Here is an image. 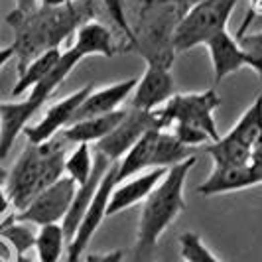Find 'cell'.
Listing matches in <instances>:
<instances>
[{"label": "cell", "mask_w": 262, "mask_h": 262, "mask_svg": "<svg viewBox=\"0 0 262 262\" xmlns=\"http://www.w3.org/2000/svg\"><path fill=\"white\" fill-rule=\"evenodd\" d=\"M97 12L95 0H79L67 6H39L30 14L10 12L6 22L14 30V52L18 71L48 50H59V43Z\"/></svg>", "instance_id": "obj_1"}, {"label": "cell", "mask_w": 262, "mask_h": 262, "mask_svg": "<svg viewBox=\"0 0 262 262\" xmlns=\"http://www.w3.org/2000/svg\"><path fill=\"white\" fill-rule=\"evenodd\" d=\"M67 140L52 138L41 144H30L8 170L4 191L16 213L24 211L36 197L59 178L66 176L63 164L67 156Z\"/></svg>", "instance_id": "obj_2"}, {"label": "cell", "mask_w": 262, "mask_h": 262, "mask_svg": "<svg viewBox=\"0 0 262 262\" xmlns=\"http://www.w3.org/2000/svg\"><path fill=\"white\" fill-rule=\"evenodd\" d=\"M193 166H195V156L171 166L166 171V176L160 180V184L152 189V193L142 201L138 236H136L138 241L136 247L140 254L154 250L160 236L185 211L184 189Z\"/></svg>", "instance_id": "obj_3"}, {"label": "cell", "mask_w": 262, "mask_h": 262, "mask_svg": "<svg viewBox=\"0 0 262 262\" xmlns=\"http://www.w3.org/2000/svg\"><path fill=\"white\" fill-rule=\"evenodd\" d=\"M184 8L178 0H146L138 14V24L134 32V48L146 55L148 63L171 67L173 59V30Z\"/></svg>", "instance_id": "obj_4"}, {"label": "cell", "mask_w": 262, "mask_h": 262, "mask_svg": "<svg viewBox=\"0 0 262 262\" xmlns=\"http://www.w3.org/2000/svg\"><path fill=\"white\" fill-rule=\"evenodd\" d=\"M238 0H203L187 8L173 30V52L185 53L205 46L213 36L227 30Z\"/></svg>", "instance_id": "obj_5"}, {"label": "cell", "mask_w": 262, "mask_h": 262, "mask_svg": "<svg viewBox=\"0 0 262 262\" xmlns=\"http://www.w3.org/2000/svg\"><path fill=\"white\" fill-rule=\"evenodd\" d=\"M219 105L221 99L215 89L199 93H176L166 105L154 113L162 130H168L173 124H184L201 130L209 136L211 142H215L221 138L215 122V111Z\"/></svg>", "instance_id": "obj_6"}, {"label": "cell", "mask_w": 262, "mask_h": 262, "mask_svg": "<svg viewBox=\"0 0 262 262\" xmlns=\"http://www.w3.org/2000/svg\"><path fill=\"white\" fill-rule=\"evenodd\" d=\"M77 191V185L71 178H59L55 184L46 187L24 211L16 213V221L28 225H36V227H43V225H55L66 219L67 211L71 207L73 195Z\"/></svg>", "instance_id": "obj_7"}, {"label": "cell", "mask_w": 262, "mask_h": 262, "mask_svg": "<svg viewBox=\"0 0 262 262\" xmlns=\"http://www.w3.org/2000/svg\"><path fill=\"white\" fill-rule=\"evenodd\" d=\"M118 173V162H113L111 168L106 170L105 178L101 180L99 189L93 197V201L89 203V207L85 211L81 223H79L77 231L73 238L67 243L66 252H67V262H77L81 258V254L87 250L91 238L95 236V233L99 231V227L103 225V221L106 219V207H108V199L111 193L115 189V185L118 184L117 180Z\"/></svg>", "instance_id": "obj_8"}, {"label": "cell", "mask_w": 262, "mask_h": 262, "mask_svg": "<svg viewBox=\"0 0 262 262\" xmlns=\"http://www.w3.org/2000/svg\"><path fill=\"white\" fill-rule=\"evenodd\" d=\"M152 128H160L156 113H148V111L130 106L124 111V117L117 124V128L108 136H105L101 142L95 144V150L105 154L111 162H120L132 146Z\"/></svg>", "instance_id": "obj_9"}, {"label": "cell", "mask_w": 262, "mask_h": 262, "mask_svg": "<svg viewBox=\"0 0 262 262\" xmlns=\"http://www.w3.org/2000/svg\"><path fill=\"white\" fill-rule=\"evenodd\" d=\"M91 85H85L79 91L71 93V95L63 97L61 101H57V103L48 106L43 118L39 122H36V124H28L24 132H22L28 138V142L30 144H41V142H48V140L55 138L66 126H69L73 122V117L77 113L79 105L91 93Z\"/></svg>", "instance_id": "obj_10"}, {"label": "cell", "mask_w": 262, "mask_h": 262, "mask_svg": "<svg viewBox=\"0 0 262 262\" xmlns=\"http://www.w3.org/2000/svg\"><path fill=\"white\" fill-rule=\"evenodd\" d=\"M173 89H176V85H173L170 67L160 66V63H148L142 77L138 79V83L130 95V106L154 113L176 95Z\"/></svg>", "instance_id": "obj_11"}, {"label": "cell", "mask_w": 262, "mask_h": 262, "mask_svg": "<svg viewBox=\"0 0 262 262\" xmlns=\"http://www.w3.org/2000/svg\"><path fill=\"white\" fill-rule=\"evenodd\" d=\"M168 170L170 168H152V170H146L144 173L132 176L128 180L115 185L111 199H108L106 217H113L120 211H126L138 203H142L146 197L152 193V189L160 184V180L166 176Z\"/></svg>", "instance_id": "obj_12"}, {"label": "cell", "mask_w": 262, "mask_h": 262, "mask_svg": "<svg viewBox=\"0 0 262 262\" xmlns=\"http://www.w3.org/2000/svg\"><path fill=\"white\" fill-rule=\"evenodd\" d=\"M136 83H138V79L130 77L117 81V83H111V85H105V87H99V89H91V93L79 105L77 113L73 117V122L83 120V118L101 117V115H108V113L118 111V106L132 95Z\"/></svg>", "instance_id": "obj_13"}, {"label": "cell", "mask_w": 262, "mask_h": 262, "mask_svg": "<svg viewBox=\"0 0 262 262\" xmlns=\"http://www.w3.org/2000/svg\"><path fill=\"white\" fill-rule=\"evenodd\" d=\"M205 48L209 52L215 83H221L231 73H236V71H241L245 67H250L249 55L243 52L238 39L235 36H231L227 30L219 32L217 36H213L205 43Z\"/></svg>", "instance_id": "obj_14"}, {"label": "cell", "mask_w": 262, "mask_h": 262, "mask_svg": "<svg viewBox=\"0 0 262 262\" xmlns=\"http://www.w3.org/2000/svg\"><path fill=\"white\" fill-rule=\"evenodd\" d=\"M258 185V180L254 171L249 166H213L207 180L197 187V193L203 197L223 195L231 191L250 189Z\"/></svg>", "instance_id": "obj_15"}, {"label": "cell", "mask_w": 262, "mask_h": 262, "mask_svg": "<svg viewBox=\"0 0 262 262\" xmlns=\"http://www.w3.org/2000/svg\"><path fill=\"white\" fill-rule=\"evenodd\" d=\"M124 111L126 108H118L108 115L83 118L66 126L59 134L69 144H97L117 128V124L124 117Z\"/></svg>", "instance_id": "obj_16"}, {"label": "cell", "mask_w": 262, "mask_h": 262, "mask_svg": "<svg viewBox=\"0 0 262 262\" xmlns=\"http://www.w3.org/2000/svg\"><path fill=\"white\" fill-rule=\"evenodd\" d=\"M71 46L83 57H89V55L113 57L115 55V39H113L111 30L97 20H89L81 24L75 32V41Z\"/></svg>", "instance_id": "obj_17"}, {"label": "cell", "mask_w": 262, "mask_h": 262, "mask_svg": "<svg viewBox=\"0 0 262 262\" xmlns=\"http://www.w3.org/2000/svg\"><path fill=\"white\" fill-rule=\"evenodd\" d=\"M158 130L160 128H152L148 130L132 146L130 150L126 152V156L118 162V173L117 180L118 184L128 180L132 176H138V171L152 170V160H154V146H156Z\"/></svg>", "instance_id": "obj_18"}, {"label": "cell", "mask_w": 262, "mask_h": 262, "mask_svg": "<svg viewBox=\"0 0 262 262\" xmlns=\"http://www.w3.org/2000/svg\"><path fill=\"white\" fill-rule=\"evenodd\" d=\"M227 136L249 150L258 144V140L262 138V95L254 99V103L243 113V117L227 132Z\"/></svg>", "instance_id": "obj_19"}, {"label": "cell", "mask_w": 262, "mask_h": 262, "mask_svg": "<svg viewBox=\"0 0 262 262\" xmlns=\"http://www.w3.org/2000/svg\"><path fill=\"white\" fill-rule=\"evenodd\" d=\"M59 57H61L59 50H48V52L39 53L38 57H34L24 69H20L16 85L12 87L14 97H20L22 93L30 91L36 83H39L55 67V63L59 61Z\"/></svg>", "instance_id": "obj_20"}, {"label": "cell", "mask_w": 262, "mask_h": 262, "mask_svg": "<svg viewBox=\"0 0 262 262\" xmlns=\"http://www.w3.org/2000/svg\"><path fill=\"white\" fill-rule=\"evenodd\" d=\"M67 241L63 235L61 225H43L36 233V245L34 249L38 252L39 262H59L66 252Z\"/></svg>", "instance_id": "obj_21"}, {"label": "cell", "mask_w": 262, "mask_h": 262, "mask_svg": "<svg viewBox=\"0 0 262 262\" xmlns=\"http://www.w3.org/2000/svg\"><path fill=\"white\" fill-rule=\"evenodd\" d=\"M0 238L12 249L14 256L28 254V250L36 245V233L28 223L16 221V217H6V221L0 223Z\"/></svg>", "instance_id": "obj_22"}, {"label": "cell", "mask_w": 262, "mask_h": 262, "mask_svg": "<svg viewBox=\"0 0 262 262\" xmlns=\"http://www.w3.org/2000/svg\"><path fill=\"white\" fill-rule=\"evenodd\" d=\"M95 166V150L91 144H75L71 152H67L63 171L67 178H71L75 185H83L93 171Z\"/></svg>", "instance_id": "obj_23"}, {"label": "cell", "mask_w": 262, "mask_h": 262, "mask_svg": "<svg viewBox=\"0 0 262 262\" xmlns=\"http://www.w3.org/2000/svg\"><path fill=\"white\" fill-rule=\"evenodd\" d=\"M180 252L185 262H221L213 252H211L201 236L187 231L180 236Z\"/></svg>", "instance_id": "obj_24"}, {"label": "cell", "mask_w": 262, "mask_h": 262, "mask_svg": "<svg viewBox=\"0 0 262 262\" xmlns=\"http://www.w3.org/2000/svg\"><path fill=\"white\" fill-rule=\"evenodd\" d=\"M238 43H241L243 52L249 55L250 69L262 79V32L245 34L243 38H238Z\"/></svg>", "instance_id": "obj_25"}, {"label": "cell", "mask_w": 262, "mask_h": 262, "mask_svg": "<svg viewBox=\"0 0 262 262\" xmlns=\"http://www.w3.org/2000/svg\"><path fill=\"white\" fill-rule=\"evenodd\" d=\"M103 6H105L106 14L113 18V22L120 28V32L126 36V39L134 46V32L128 22V16H126V8H124V0H101Z\"/></svg>", "instance_id": "obj_26"}, {"label": "cell", "mask_w": 262, "mask_h": 262, "mask_svg": "<svg viewBox=\"0 0 262 262\" xmlns=\"http://www.w3.org/2000/svg\"><path fill=\"white\" fill-rule=\"evenodd\" d=\"M256 16H262V0H250L249 2V18L243 20V24H241V28H238V32H236V36H235L236 39L245 36V32H247V28L250 26L252 18H256Z\"/></svg>", "instance_id": "obj_27"}, {"label": "cell", "mask_w": 262, "mask_h": 262, "mask_svg": "<svg viewBox=\"0 0 262 262\" xmlns=\"http://www.w3.org/2000/svg\"><path fill=\"white\" fill-rule=\"evenodd\" d=\"M250 170L254 171L258 185L262 184V138L258 140V144L252 148V156H250Z\"/></svg>", "instance_id": "obj_28"}, {"label": "cell", "mask_w": 262, "mask_h": 262, "mask_svg": "<svg viewBox=\"0 0 262 262\" xmlns=\"http://www.w3.org/2000/svg\"><path fill=\"white\" fill-rule=\"evenodd\" d=\"M124 252L122 250H113L106 254H87L85 262H122Z\"/></svg>", "instance_id": "obj_29"}, {"label": "cell", "mask_w": 262, "mask_h": 262, "mask_svg": "<svg viewBox=\"0 0 262 262\" xmlns=\"http://www.w3.org/2000/svg\"><path fill=\"white\" fill-rule=\"evenodd\" d=\"M14 2H16L14 12L18 14H30L41 6V0H14Z\"/></svg>", "instance_id": "obj_30"}, {"label": "cell", "mask_w": 262, "mask_h": 262, "mask_svg": "<svg viewBox=\"0 0 262 262\" xmlns=\"http://www.w3.org/2000/svg\"><path fill=\"white\" fill-rule=\"evenodd\" d=\"M12 57H16V52H14L12 46H6V48H0V69L6 66Z\"/></svg>", "instance_id": "obj_31"}, {"label": "cell", "mask_w": 262, "mask_h": 262, "mask_svg": "<svg viewBox=\"0 0 262 262\" xmlns=\"http://www.w3.org/2000/svg\"><path fill=\"white\" fill-rule=\"evenodd\" d=\"M12 205H10V199H8V195H6V191H4V187H0V219L8 213V209H10Z\"/></svg>", "instance_id": "obj_32"}, {"label": "cell", "mask_w": 262, "mask_h": 262, "mask_svg": "<svg viewBox=\"0 0 262 262\" xmlns=\"http://www.w3.org/2000/svg\"><path fill=\"white\" fill-rule=\"evenodd\" d=\"M12 249L0 238V262H10V258H12Z\"/></svg>", "instance_id": "obj_33"}, {"label": "cell", "mask_w": 262, "mask_h": 262, "mask_svg": "<svg viewBox=\"0 0 262 262\" xmlns=\"http://www.w3.org/2000/svg\"><path fill=\"white\" fill-rule=\"evenodd\" d=\"M73 2H79V0H41V6L55 8V6H67V4H73Z\"/></svg>", "instance_id": "obj_34"}, {"label": "cell", "mask_w": 262, "mask_h": 262, "mask_svg": "<svg viewBox=\"0 0 262 262\" xmlns=\"http://www.w3.org/2000/svg\"><path fill=\"white\" fill-rule=\"evenodd\" d=\"M197 2H203V0H178V4L184 8V12L187 10V8H191L193 4H197Z\"/></svg>", "instance_id": "obj_35"}, {"label": "cell", "mask_w": 262, "mask_h": 262, "mask_svg": "<svg viewBox=\"0 0 262 262\" xmlns=\"http://www.w3.org/2000/svg\"><path fill=\"white\" fill-rule=\"evenodd\" d=\"M6 178H8V170H4V168L0 166V187L6 185Z\"/></svg>", "instance_id": "obj_36"}, {"label": "cell", "mask_w": 262, "mask_h": 262, "mask_svg": "<svg viewBox=\"0 0 262 262\" xmlns=\"http://www.w3.org/2000/svg\"><path fill=\"white\" fill-rule=\"evenodd\" d=\"M12 262H34L28 254H20V256H14V260Z\"/></svg>", "instance_id": "obj_37"}]
</instances>
